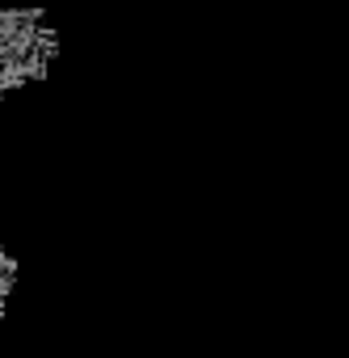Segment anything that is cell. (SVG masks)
<instances>
[{"mask_svg": "<svg viewBox=\"0 0 349 358\" xmlns=\"http://www.w3.org/2000/svg\"><path fill=\"white\" fill-rule=\"evenodd\" d=\"M13 287H17V262H13L5 249H0V316H5V308H9Z\"/></svg>", "mask_w": 349, "mask_h": 358, "instance_id": "cell-2", "label": "cell"}, {"mask_svg": "<svg viewBox=\"0 0 349 358\" xmlns=\"http://www.w3.org/2000/svg\"><path fill=\"white\" fill-rule=\"evenodd\" d=\"M59 59V30L43 9H0V97L51 72Z\"/></svg>", "mask_w": 349, "mask_h": 358, "instance_id": "cell-1", "label": "cell"}]
</instances>
